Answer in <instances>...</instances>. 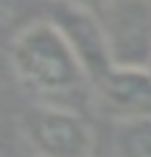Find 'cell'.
<instances>
[{
    "instance_id": "6da1fadb",
    "label": "cell",
    "mask_w": 151,
    "mask_h": 157,
    "mask_svg": "<svg viewBox=\"0 0 151 157\" xmlns=\"http://www.w3.org/2000/svg\"><path fill=\"white\" fill-rule=\"evenodd\" d=\"M11 69L29 91L45 99L69 96L90 83L50 19H34L11 40Z\"/></svg>"
},
{
    "instance_id": "7a4b0ae2",
    "label": "cell",
    "mask_w": 151,
    "mask_h": 157,
    "mask_svg": "<svg viewBox=\"0 0 151 157\" xmlns=\"http://www.w3.org/2000/svg\"><path fill=\"white\" fill-rule=\"evenodd\" d=\"M21 133L37 157H90V125L69 107L37 104L21 117Z\"/></svg>"
},
{
    "instance_id": "3957f363",
    "label": "cell",
    "mask_w": 151,
    "mask_h": 157,
    "mask_svg": "<svg viewBox=\"0 0 151 157\" xmlns=\"http://www.w3.org/2000/svg\"><path fill=\"white\" fill-rule=\"evenodd\" d=\"M114 67H151V3L114 0L101 16Z\"/></svg>"
},
{
    "instance_id": "277c9868",
    "label": "cell",
    "mask_w": 151,
    "mask_h": 157,
    "mask_svg": "<svg viewBox=\"0 0 151 157\" xmlns=\"http://www.w3.org/2000/svg\"><path fill=\"white\" fill-rule=\"evenodd\" d=\"M48 19L59 27V32L64 35L69 48L74 51L77 61L82 64L88 80L95 85L114 67L111 56H109V43H106V32H103L101 16H93L88 11L72 8V6L59 0Z\"/></svg>"
},
{
    "instance_id": "5b68a950",
    "label": "cell",
    "mask_w": 151,
    "mask_h": 157,
    "mask_svg": "<svg viewBox=\"0 0 151 157\" xmlns=\"http://www.w3.org/2000/svg\"><path fill=\"white\" fill-rule=\"evenodd\" d=\"M101 109L117 123L151 117V69L111 67L95 83Z\"/></svg>"
},
{
    "instance_id": "8992f818",
    "label": "cell",
    "mask_w": 151,
    "mask_h": 157,
    "mask_svg": "<svg viewBox=\"0 0 151 157\" xmlns=\"http://www.w3.org/2000/svg\"><path fill=\"white\" fill-rule=\"evenodd\" d=\"M114 157H151V117L122 120L111 133Z\"/></svg>"
},
{
    "instance_id": "52a82bcc",
    "label": "cell",
    "mask_w": 151,
    "mask_h": 157,
    "mask_svg": "<svg viewBox=\"0 0 151 157\" xmlns=\"http://www.w3.org/2000/svg\"><path fill=\"white\" fill-rule=\"evenodd\" d=\"M61 3H67L72 8H80V11H88L93 16H103L106 8H109L114 0H61Z\"/></svg>"
},
{
    "instance_id": "ba28073f",
    "label": "cell",
    "mask_w": 151,
    "mask_h": 157,
    "mask_svg": "<svg viewBox=\"0 0 151 157\" xmlns=\"http://www.w3.org/2000/svg\"><path fill=\"white\" fill-rule=\"evenodd\" d=\"M50 3H59V0H50Z\"/></svg>"
},
{
    "instance_id": "9c48e42d",
    "label": "cell",
    "mask_w": 151,
    "mask_h": 157,
    "mask_svg": "<svg viewBox=\"0 0 151 157\" xmlns=\"http://www.w3.org/2000/svg\"><path fill=\"white\" fill-rule=\"evenodd\" d=\"M149 69H151V67H149Z\"/></svg>"
}]
</instances>
